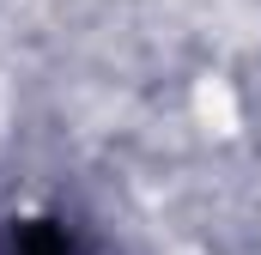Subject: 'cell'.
<instances>
[{
  "label": "cell",
  "mask_w": 261,
  "mask_h": 255,
  "mask_svg": "<svg viewBox=\"0 0 261 255\" xmlns=\"http://www.w3.org/2000/svg\"><path fill=\"white\" fill-rule=\"evenodd\" d=\"M200 116L219 128V134H231V128H237V104H231V91H225L219 79H206V85H200Z\"/></svg>",
  "instance_id": "1"
}]
</instances>
